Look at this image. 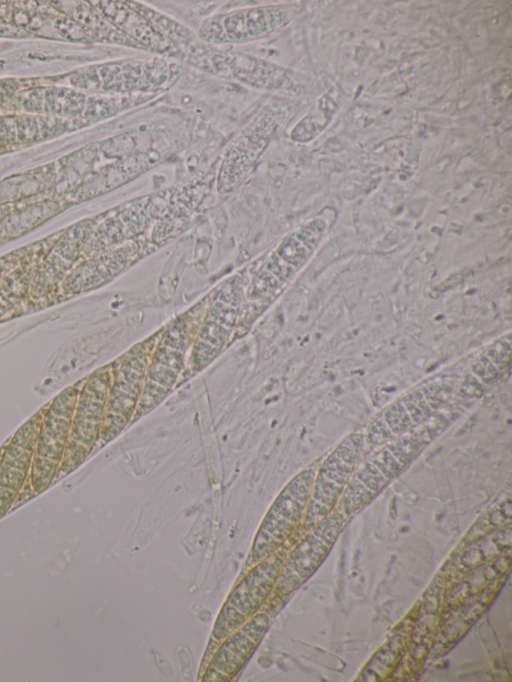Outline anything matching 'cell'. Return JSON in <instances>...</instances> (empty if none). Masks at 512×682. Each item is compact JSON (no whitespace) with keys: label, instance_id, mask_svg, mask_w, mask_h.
Returning a JSON list of instances; mask_svg holds the SVG:
<instances>
[{"label":"cell","instance_id":"cell-1","mask_svg":"<svg viewBox=\"0 0 512 682\" xmlns=\"http://www.w3.org/2000/svg\"><path fill=\"white\" fill-rule=\"evenodd\" d=\"M429 430H415L385 443L356 468L336 507L349 519L371 502L426 447Z\"/></svg>","mask_w":512,"mask_h":682},{"label":"cell","instance_id":"cell-2","mask_svg":"<svg viewBox=\"0 0 512 682\" xmlns=\"http://www.w3.org/2000/svg\"><path fill=\"white\" fill-rule=\"evenodd\" d=\"M453 393L450 382H433L398 398L378 413L366 428L364 442L371 446L403 437L428 422Z\"/></svg>","mask_w":512,"mask_h":682},{"label":"cell","instance_id":"cell-3","mask_svg":"<svg viewBox=\"0 0 512 682\" xmlns=\"http://www.w3.org/2000/svg\"><path fill=\"white\" fill-rule=\"evenodd\" d=\"M365 445L363 433L347 435L315 471L309 500L301 523L310 530L333 512L360 460Z\"/></svg>","mask_w":512,"mask_h":682},{"label":"cell","instance_id":"cell-4","mask_svg":"<svg viewBox=\"0 0 512 682\" xmlns=\"http://www.w3.org/2000/svg\"><path fill=\"white\" fill-rule=\"evenodd\" d=\"M314 475V469L302 470L278 494L255 535L250 552L253 564L284 548L301 526Z\"/></svg>","mask_w":512,"mask_h":682},{"label":"cell","instance_id":"cell-5","mask_svg":"<svg viewBox=\"0 0 512 682\" xmlns=\"http://www.w3.org/2000/svg\"><path fill=\"white\" fill-rule=\"evenodd\" d=\"M180 67L162 58H138L114 62L82 74L78 86L123 95L159 93L171 86Z\"/></svg>","mask_w":512,"mask_h":682},{"label":"cell","instance_id":"cell-6","mask_svg":"<svg viewBox=\"0 0 512 682\" xmlns=\"http://www.w3.org/2000/svg\"><path fill=\"white\" fill-rule=\"evenodd\" d=\"M286 555L287 551L281 548L255 563L238 582L216 617L212 630L214 639L223 640L259 611L273 592Z\"/></svg>","mask_w":512,"mask_h":682},{"label":"cell","instance_id":"cell-7","mask_svg":"<svg viewBox=\"0 0 512 682\" xmlns=\"http://www.w3.org/2000/svg\"><path fill=\"white\" fill-rule=\"evenodd\" d=\"M325 229L326 222L317 218L288 235L254 277L248 297L262 300L275 295L307 262Z\"/></svg>","mask_w":512,"mask_h":682},{"label":"cell","instance_id":"cell-8","mask_svg":"<svg viewBox=\"0 0 512 682\" xmlns=\"http://www.w3.org/2000/svg\"><path fill=\"white\" fill-rule=\"evenodd\" d=\"M110 383L109 371L99 370L78 392L65 452L58 471L68 473L76 468L100 438Z\"/></svg>","mask_w":512,"mask_h":682},{"label":"cell","instance_id":"cell-9","mask_svg":"<svg viewBox=\"0 0 512 682\" xmlns=\"http://www.w3.org/2000/svg\"><path fill=\"white\" fill-rule=\"evenodd\" d=\"M346 520L344 515L335 509L305 532L306 534L286 555L273 589L275 597L284 600L309 579L332 549Z\"/></svg>","mask_w":512,"mask_h":682},{"label":"cell","instance_id":"cell-10","mask_svg":"<svg viewBox=\"0 0 512 682\" xmlns=\"http://www.w3.org/2000/svg\"><path fill=\"white\" fill-rule=\"evenodd\" d=\"M79 390L70 387L57 396L41 416L31 466L35 491L44 490L61 464Z\"/></svg>","mask_w":512,"mask_h":682},{"label":"cell","instance_id":"cell-11","mask_svg":"<svg viewBox=\"0 0 512 682\" xmlns=\"http://www.w3.org/2000/svg\"><path fill=\"white\" fill-rule=\"evenodd\" d=\"M290 19L291 11L285 6L248 7L204 20L197 37L209 45L245 43L268 36Z\"/></svg>","mask_w":512,"mask_h":682},{"label":"cell","instance_id":"cell-12","mask_svg":"<svg viewBox=\"0 0 512 682\" xmlns=\"http://www.w3.org/2000/svg\"><path fill=\"white\" fill-rule=\"evenodd\" d=\"M188 337V326L183 318L177 319L163 334L148 362L135 418L156 407L175 385L183 368Z\"/></svg>","mask_w":512,"mask_h":682},{"label":"cell","instance_id":"cell-13","mask_svg":"<svg viewBox=\"0 0 512 682\" xmlns=\"http://www.w3.org/2000/svg\"><path fill=\"white\" fill-rule=\"evenodd\" d=\"M147 366V351L143 344L135 346L125 356L110 383L101 439H113L132 420L143 390Z\"/></svg>","mask_w":512,"mask_h":682},{"label":"cell","instance_id":"cell-14","mask_svg":"<svg viewBox=\"0 0 512 682\" xmlns=\"http://www.w3.org/2000/svg\"><path fill=\"white\" fill-rule=\"evenodd\" d=\"M243 294L244 284L240 276L230 278L218 291L192 350L194 371L206 367L227 343L237 322Z\"/></svg>","mask_w":512,"mask_h":682},{"label":"cell","instance_id":"cell-15","mask_svg":"<svg viewBox=\"0 0 512 682\" xmlns=\"http://www.w3.org/2000/svg\"><path fill=\"white\" fill-rule=\"evenodd\" d=\"M266 612L256 613L237 630L220 641L202 674L204 682L232 679L253 655L269 626Z\"/></svg>","mask_w":512,"mask_h":682},{"label":"cell","instance_id":"cell-16","mask_svg":"<svg viewBox=\"0 0 512 682\" xmlns=\"http://www.w3.org/2000/svg\"><path fill=\"white\" fill-rule=\"evenodd\" d=\"M276 128L277 121L266 113L241 133L222 161L217 181L220 193L231 192L243 182L269 144Z\"/></svg>","mask_w":512,"mask_h":682},{"label":"cell","instance_id":"cell-17","mask_svg":"<svg viewBox=\"0 0 512 682\" xmlns=\"http://www.w3.org/2000/svg\"><path fill=\"white\" fill-rule=\"evenodd\" d=\"M40 421L31 419L11 438L0 461V516H2L25 481L32 466Z\"/></svg>","mask_w":512,"mask_h":682},{"label":"cell","instance_id":"cell-18","mask_svg":"<svg viewBox=\"0 0 512 682\" xmlns=\"http://www.w3.org/2000/svg\"><path fill=\"white\" fill-rule=\"evenodd\" d=\"M207 71L235 79L256 88L281 86L285 70L264 60L233 52L213 49L206 64ZM206 70V69H205Z\"/></svg>","mask_w":512,"mask_h":682},{"label":"cell","instance_id":"cell-19","mask_svg":"<svg viewBox=\"0 0 512 682\" xmlns=\"http://www.w3.org/2000/svg\"><path fill=\"white\" fill-rule=\"evenodd\" d=\"M96 7L100 13L126 37L139 45L142 50L158 54L178 56L172 42L162 36L152 24L128 1H101Z\"/></svg>","mask_w":512,"mask_h":682},{"label":"cell","instance_id":"cell-20","mask_svg":"<svg viewBox=\"0 0 512 682\" xmlns=\"http://www.w3.org/2000/svg\"><path fill=\"white\" fill-rule=\"evenodd\" d=\"M511 361L510 336L496 341L487 352L471 367V373L464 384L465 392L482 391L493 384Z\"/></svg>","mask_w":512,"mask_h":682},{"label":"cell","instance_id":"cell-21","mask_svg":"<svg viewBox=\"0 0 512 682\" xmlns=\"http://www.w3.org/2000/svg\"><path fill=\"white\" fill-rule=\"evenodd\" d=\"M17 136L21 141H31L38 134L36 120L31 117H22L16 120Z\"/></svg>","mask_w":512,"mask_h":682},{"label":"cell","instance_id":"cell-22","mask_svg":"<svg viewBox=\"0 0 512 682\" xmlns=\"http://www.w3.org/2000/svg\"><path fill=\"white\" fill-rule=\"evenodd\" d=\"M16 138V120L3 118L0 120V140L9 143Z\"/></svg>","mask_w":512,"mask_h":682},{"label":"cell","instance_id":"cell-23","mask_svg":"<svg viewBox=\"0 0 512 682\" xmlns=\"http://www.w3.org/2000/svg\"><path fill=\"white\" fill-rule=\"evenodd\" d=\"M14 90V84L0 82V102H3L5 98L9 97Z\"/></svg>","mask_w":512,"mask_h":682}]
</instances>
